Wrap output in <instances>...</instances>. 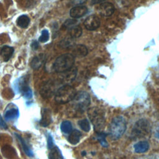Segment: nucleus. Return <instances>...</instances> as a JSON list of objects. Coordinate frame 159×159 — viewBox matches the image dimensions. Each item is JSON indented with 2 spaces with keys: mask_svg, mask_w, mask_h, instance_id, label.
Masks as SVG:
<instances>
[{
  "mask_svg": "<svg viewBox=\"0 0 159 159\" xmlns=\"http://www.w3.org/2000/svg\"><path fill=\"white\" fill-rule=\"evenodd\" d=\"M88 114L96 134L102 132L106 124L104 111L101 109L94 107L88 111Z\"/></svg>",
  "mask_w": 159,
  "mask_h": 159,
  "instance_id": "1",
  "label": "nucleus"
},
{
  "mask_svg": "<svg viewBox=\"0 0 159 159\" xmlns=\"http://www.w3.org/2000/svg\"><path fill=\"white\" fill-rule=\"evenodd\" d=\"M127 127L125 119L122 116H116L111 121L108 130L109 135L113 140L119 139L125 132Z\"/></svg>",
  "mask_w": 159,
  "mask_h": 159,
  "instance_id": "2",
  "label": "nucleus"
},
{
  "mask_svg": "<svg viewBox=\"0 0 159 159\" xmlns=\"http://www.w3.org/2000/svg\"><path fill=\"white\" fill-rule=\"evenodd\" d=\"M152 126L150 122L146 119L138 120L132 127L130 137L133 139L144 138L150 135Z\"/></svg>",
  "mask_w": 159,
  "mask_h": 159,
  "instance_id": "3",
  "label": "nucleus"
},
{
  "mask_svg": "<svg viewBox=\"0 0 159 159\" xmlns=\"http://www.w3.org/2000/svg\"><path fill=\"white\" fill-rule=\"evenodd\" d=\"M75 57L71 53L63 54L57 58L53 63V70L57 73H63L73 68Z\"/></svg>",
  "mask_w": 159,
  "mask_h": 159,
  "instance_id": "4",
  "label": "nucleus"
},
{
  "mask_svg": "<svg viewBox=\"0 0 159 159\" xmlns=\"http://www.w3.org/2000/svg\"><path fill=\"white\" fill-rule=\"evenodd\" d=\"M76 94L75 89L69 84L60 86L55 94V100L60 104H65L71 101Z\"/></svg>",
  "mask_w": 159,
  "mask_h": 159,
  "instance_id": "5",
  "label": "nucleus"
},
{
  "mask_svg": "<svg viewBox=\"0 0 159 159\" xmlns=\"http://www.w3.org/2000/svg\"><path fill=\"white\" fill-rule=\"evenodd\" d=\"M74 109L78 112H84L91 103L90 96L86 91H79L76 93L72 100Z\"/></svg>",
  "mask_w": 159,
  "mask_h": 159,
  "instance_id": "6",
  "label": "nucleus"
},
{
  "mask_svg": "<svg viewBox=\"0 0 159 159\" xmlns=\"http://www.w3.org/2000/svg\"><path fill=\"white\" fill-rule=\"evenodd\" d=\"M57 87V81H48L42 84L40 89V93L43 98H48L53 94H55L58 88Z\"/></svg>",
  "mask_w": 159,
  "mask_h": 159,
  "instance_id": "7",
  "label": "nucleus"
},
{
  "mask_svg": "<svg viewBox=\"0 0 159 159\" xmlns=\"http://www.w3.org/2000/svg\"><path fill=\"white\" fill-rule=\"evenodd\" d=\"M101 24L99 17L96 15H91L86 18L84 21V25L88 30H94L97 29Z\"/></svg>",
  "mask_w": 159,
  "mask_h": 159,
  "instance_id": "8",
  "label": "nucleus"
},
{
  "mask_svg": "<svg viewBox=\"0 0 159 159\" xmlns=\"http://www.w3.org/2000/svg\"><path fill=\"white\" fill-rule=\"evenodd\" d=\"M88 12V8L84 6H76L71 9L70 14L73 18H80Z\"/></svg>",
  "mask_w": 159,
  "mask_h": 159,
  "instance_id": "9",
  "label": "nucleus"
},
{
  "mask_svg": "<svg viewBox=\"0 0 159 159\" xmlns=\"http://www.w3.org/2000/svg\"><path fill=\"white\" fill-rule=\"evenodd\" d=\"M114 6L111 2H104L100 4L99 11L101 14L104 16H110L114 12Z\"/></svg>",
  "mask_w": 159,
  "mask_h": 159,
  "instance_id": "10",
  "label": "nucleus"
},
{
  "mask_svg": "<svg viewBox=\"0 0 159 159\" xmlns=\"http://www.w3.org/2000/svg\"><path fill=\"white\" fill-rule=\"evenodd\" d=\"M52 122L50 111L48 109H43L42 110V118L40 124L43 127H47Z\"/></svg>",
  "mask_w": 159,
  "mask_h": 159,
  "instance_id": "11",
  "label": "nucleus"
},
{
  "mask_svg": "<svg viewBox=\"0 0 159 159\" xmlns=\"http://www.w3.org/2000/svg\"><path fill=\"white\" fill-rule=\"evenodd\" d=\"M19 114V110L16 107H11L7 109L4 112V117L7 120L16 119L18 117Z\"/></svg>",
  "mask_w": 159,
  "mask_h": 159,
  "instance_id": "12",
  "label": "nucleus"
},
{
  "mask_svg": "<svg viewBox=\"0 0 159 159\" xmlns=\"http://www.w3.org/2000/svg\"><path fill=\"white\" fill-rule=\"evenodd\" d=\"M14 52V48L5 45L0 48V56L4 61H8Z\"/></svg>",
  "mask_w": 159,
  "mask_h": 159,
  "instance_id": "13",
  "label": "nucleus"
},
{
  "mask_svg": "<svg viewBox=\"0 0 159 159\" xmlns=\"http://www.w3.org/2000/svg\"><path fill=\"white\" fill-rule=\"evenodd\" d=\"M45 57V55L42 53L39 54V55L35 57L30 62L31 67L34 70H37L42 66L43 63H44Z\"/></svg>",
  "mask_w": 159,
  "mask_h": 159,
  "instance_id": "14",
  "label": "nucleus"
},
{
  "mask_svg": "<svg viewBox=\"0 0 159 159\" xmlns=\"http://www.w3.org/2000/svg\"><path fill=\"white\" fill-rule=\"evenodd\" d=\"M134 150L137 153H142L147 152L149 148V143L146 140H141L136 143L134 146Z\"/></svg>",
  "mask_w": 159,
  "mask_h": 159,
  "instance_id": "15",
  "label": "nucleus"
},
{
  "mask_svg": "<svg viewBox=\"0 0 159 159\" xmlns=\"http://www.w3.org/2000/svg\"><path fill=\"white\" fill-rule=\"evenodd\" d=\"M81 137V132L78 130L75 129L70 133L68 137V141L72 145H76L80 142Z\"/></svg>",
  "mask_w": 159,
  "mask_h": 159,
  "instance_id": "16",
  "label": "nucleus"
},
{
  "mask_svg": "<svg viewBox=\"0 0 159 159\" xmlns=\"http://www.w3.org/2000/svg\"><path fill=\"white\" fill-rule=\"evenodd\" d=\"M88 54V48L84 45H77L73 48V56L78 57H83Z\"/></svg>",
  "mask_w": 159,
  "mask_h": 159,
  "instance_id": "17",
  "label": "nucleus"
},
{
  "mask_svg": "<svg viewBox=\"0 0 159 159\" xmlns=\"http://www.w3.org/2000/svg\"><path fill=\"white\" fill-rule=\"evenodd\" d=\"M14 135H16V137H17V139L19 140V143H20V145H21V146H22L24 152L25 153V154L27 156H29V157H33L34 156V153L32 151V150L29 147V146L26 143V142L24 140V139L20 135H19L18 134H15Z\"/></svg>",
  "mask_w": 159,
  "mask_h": 159,
  "instance_id": "18",
  "label": "nucleus"
},
{
  "mask_svg": "<svg viewBox=\"0 0 159 159\" xmlns=\"http://www.w3.org/2000/svg\"><path fill=\"white\" fill-rule=\"evenodd\" d=\"M19 90L24 96V98L27 99H30L32 96V93L30 88L25 83L21 82L19 83Z\"/></svg>",
  "mask_w": 159,
  "mask_h": 159,
  "instance_id": "19",
  "label": "nucleus"
},
{
  "mask_svg": "<svg viewBox=\"0 0 159 159\" xmlns=\"http://www.w3.org/2000/svg\"><path fill=\"white\" fill-rule=\"evenodd\" d=\"M48 158L49 159H63L62 153L60 150L57 146H53L49 149Z\"/></svg>",
  "mask_w": 159,
  "mask_h": 159,
  "instance_id": "20",
  "label": "nucleus"
},
{
  "mask_svg": "<svg viewBox=\"0 0 159 159\" xmlns=\"http://www.w3.org/2000/svg\"><path fill=\"white\" fill-rule=\"evenodd\" d=\"M68 29L70 35L73 39L80 37L82 34V28L80 25H75L70 27Z\"/></svg>",
  "mask_w": 159,
  "mask_h": 159,
  "instance_id": "21",
  "label": "nucleus"
},
{
  "mask_svg": "<svg viewBox=\"0 0 159 159\" xmlns=\"http://www.w3.org/2000/svg\"><path fill=\"white\" fill-rule=\"evenodd\" d=\"M30 23V19L26 15H22L19 16L17 20V25L22 28H26Z\"/></svg>",
  "mask_w": 159,
  "mask_h": 159,
  "instance_id": "22",
  "label": "nucleus"
},
{
  "mask_svg": "<svg viewBox=\"0 0 159 159\" xmlns=\"http://www.w3.org/2000/svg\"><path fill=\"white\" fill-rule=\"evenodd\" d=\"M60 129L64 134H70L72 131V124L69 120H64L60 125Z\"/></svg>",
  "mask_w": 159,
  "mask_h": 159,
  "instance_id": "23",
  "label": "nucleus"
},
{
  "mask_svg": "<svg viewBox=\"0 0 159 159\" xmlns=\"http://www.w3.org/2000/svg\"><path fill=\"white\" fill-rule=\"evenodd\" d=\"M78 125L80 127L84 132H88L91 129V125L87 119H83L78 121Z\"/></svg>",
  "mask_w": 159,
  "mask_h": 159,
  "instance_id": "24",
  "label": "nucleus"
},
{
  "mask_svg": "<svg viewBox=\"0 0 159 159\" xmlns=\"http://www.w3.org/2000/svg\"><path fill=\"white\" fill-rule=\"evenodd\" d=\"M73 38L70 37V38L68 37L62 40L60 42V46L63 48H68L73 45Z\"/></svg>",
  "mask_w": 159,
  "mask_h": 159,
  "instance_id": "25",
  "label": "nucleus"
},
{
  "mask_svg": "<svg viewBox=\"0 0 159 159\" xmlns=\"http://www.w3.org/2000/svg\"><path fill=\"white\" fill-rule=\"evenodd\" d=\"M98 134V139L99 142H100L101 145L104 147H107V142L106 140V135L105 134H103V132L97 134Z\"/></svg>",
  "mask_w": 159,
  "mask_h": 159,
  "instance_id": "26",
  "label": "nucleus"
},
{
  "mask_svg": "<svg viewBox=\"0 0 159 159\" xmlns=\"http://www.w3.org/2000/svg\"><path fill=\"white\" fill-rule=\"evenodd\" d=\"M49 39V33L47 30H43L41 33V35L40 36L39 40L40 42H46L48 41Z\"/></svg>",
  "mask_w": 159,
  "mask_h": 159,
  "instance_id": "27",
  "label": "nucleus"
},
{
  "mask_svg": "<svg viewBox=\"0 0 159 159\" xmlns=\"http://www.w3.org/2000/svg\"><path fill=\"white\" fill-rule=\"evenodd\" d=\"M47 146L48 149L52 148L54 146V142H53V140L52 137L48 134V137H47Z\"/></svg>",
  "mask_w": 159,
  "mask_h": 159,
  "instance_id": "28",
  "label": "nucleus"
},
{
  "mask_svg": "<svg viewBox=\"0 0 159 159\" xmlns=\"http://www.w3.org/2000/svg\"><path fill=\"white\" fill-rule=\"evenodd\" d=\"M0 128L2 129H6L7 128V126L6 124V122L4 121L1 116H0Z\"/></svg>",
  "mask_w": 159,
  "mask_h": 159,
  "instance_id": "29",
  "label": "nucleus"
},
{
  "mask_svg": "<svg viewBox=\"0 0 159 159\" xmlns=\"http://www.w3.org/2000/svg\"><path fill=\"white\" fill-rule=\"evenodd\" d=\"M31 47H32L34 50H36L37 49H38L39 47V44L38 42L36 41V40L33 41V42H32V43H31Z\"/></svg>",
  "mask_w": 159,
  "mask_h": 159,
  "instance_id": "30",
  "label": "nucleus"
},
{
  "mask_svg": "<svg viewBox=\"0 0 159 159\" xmlns=\"http://www.w3.org/2000/svg\"><path fill=\"white\" fill-rule=\"evenodd\" d=\"M73 3L75 4V5H78V4H83L86 0H73Z\"/></svg>",
  "mask_w": 159,
  "mask_h": 159,
  "instance_id": "31",
  "label": "nucleus"
},
{
  "mask_svg": "<svg viewBox=\"0 0 159 159\" xmlns=\"http://www.w3.org/2000/svg\"><path fill=\"white\" fill-rule=\"evenodd\" d=\"M106 0H92L91 1V4H99V3H101L104 1H105Z\"/></svg>",
  "mask_w": 159,
  "mask_h": 159,
  "instance_id": "32",
  "label": "nucleus"
},
{
  "mask_svg": "<svg viewBox=\"0 0 159 159\" xmlns=\"http://www.w3.org/2000/svg\"><path fill=\"white\" fill-rule=\"evenodd\" d=\"M157 137L159 138V132H157Z\"/></svg>",
  "mask_w": 159,
  "mask_h": 159,
  "instance_id": "33",
  "label": "nucleus"
}]
</instances>
